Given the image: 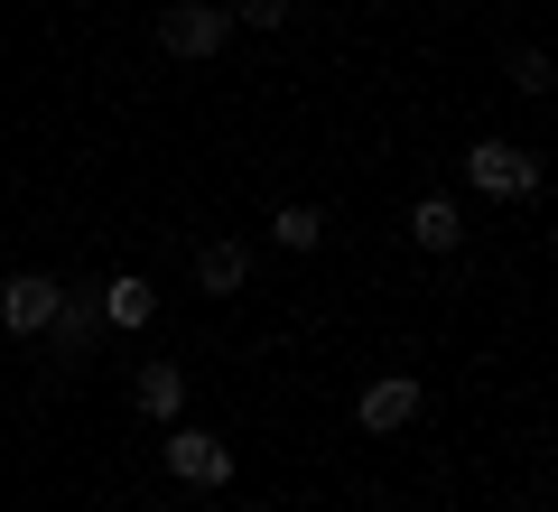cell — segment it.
Segmentation results:
<instances>
[{"instance_id":"cell-2","label":"cell","mask_w":558,"mask_h":512,"mask_svg":"<svg viewBox=\"0 0 558 512\" xmlns=\"http://www.w3.org/2000/svg\"><path fill=\"white\" fill-rule=\"evenodd\" d=\"M223 28H233V10H215V0H168V10H159V47H168V57H186V66L215 57Z\"/></svg>"},{"instance_id":"cell-8","label":"cell","mask_w":558,"mask_h":512,"mask_svg":"<svg viewBox=\"0 0 558 512\" xmlns=\"http://www.w3.org/2000/svg\"><path fill=\"white\" fill-rule=\"evenodd\" d=\"M410 234H418V252H457V242H465V215H457L447 197H428V205L410 215Z\"/></svg>"},{"instance_id":"cell-5","label":"cell","mask_w":558,"mask_h":512,"mask_svg":"<svg viewBox=\"0 0 558 512\" xmlns=\"http://www.w3.org/2000/svg\"><path fill=\"white\" fill-rule=\"evenodd\" d=\"M57 279H47V271H20V279H0V326H10V335H47V326H57Z\"/></svg>"},{"instance_id":"cell-12","label":"cell","mask_w":558,"mask_h":512,"mask_svg":"<svg viewBox=\"0 0 558 512\" xmlns=\"http://www.w3.org/2000/svg\"><path fill=\"white\" fill-rule=\"evenodd\" d=\"M233 20H242V28H279V20H289V0H242Z\"/></svg>"},{"instance_id":"cell-11","label":"cell","mask_w":558,"mask_h":512,"mask_svg":"<svg viewBox=\"0 0 558 512\" xmlns=\"http://www.w3.org/2000/svg\"><path fill=\"white\" fill-rule=\"evenodd\" d=\"M512 84L521 94H549V57H539V47H512Z\"/></svg>"},{"instance_id":"cell-6","label":"cell","mask_w":558,"mask_h":512,"mask_svg":"<svg viewBox=\"0 0 558 512\" xmlns=\"http://www.w3.org/2000/svg\"><path fill=\"white\" fill-rule=\"evenodd\" d=\"M131 410H140V419H178V410H186V364H140Z\"/></svg>"},{"instance_id":"cell-3","label":"cell","mask_w":558,"mask_h":512,"mask_svg":"<svg viewBox=\"0 0 558 512\" xmlns=\"http://www.w3.org/2000/svg\"><path fill=\"white\" fill-rule=\"evenodd\" d=\"M418 410H428V382H418V373H381V382H363V401H354V429L391 438V429H410Z\"/></svg>"},{"instance_id":"cell-4","label":"cell","mask_w":558,"mask_h":512,"mask_svg":"<svg viewBox=\"0 0 558 512\" xmlns=\"http://www.w3.org/2000/svg\"><path fill=\"white\" fill-rule=\"evenodd\" d=\"M465 178H475L484 197H531V187H539V158L521 150V140H475V150H465Z\"/></svg>"},{"instance_id":"cell-10","label":"cell","mask_w":558,"mask_h":512,"mask_svg":"<svg viewBox=\"0 0 558 512\" xmlns=\"http://www.w3.org/2000/svg\"><path fill=\"white\" fill-rule=\"evenodd\" d=\"M270 234L289 242V252H317V242H326V215H317V205H279V224H270Z\"/></svg>"},{"instance_id":"cell-9","label":"cell","mask_w":558,"mask_h":512,"mask_svg":"<svg viewBox=\"0 0 558 512\" xmlns=\"http://www.w3.org/2000/svg\"><path fill=\"white\" fill-rule=\"evenodd\" d=\"M102 317H112V326H149V317H159V289H149V279H112V289H102Z\"/></svg>"},{"instance_id":"cell-1","label":"cell","mask_w":558,"mask_h":512,"mask_svg":"<svg viewBox=\"0 0 558 512\" xmlns=\"http://www.w3.org/2000/svg\"><path fill=\"white\" fill-rule=\"evenodd\" d=\"M159 466L178 475V485H196V493L233 485V448H223L215 429H168V438H159Z\"/></svg>"},{"instance_id":"cell-7","label":"cell","mask_w":558,"mask_h":512,"mask_svg":"<svg viewBox=\"0 0 558 512\" xmlns=\"http://www.w3.org/2000/svg\"><path fill=\"white\" fill-rule=\"evenodd\" d=\"M242 271H252V252H242V242H196V279H205L215 298H233Z\"/></svg>"}]
</instances>
